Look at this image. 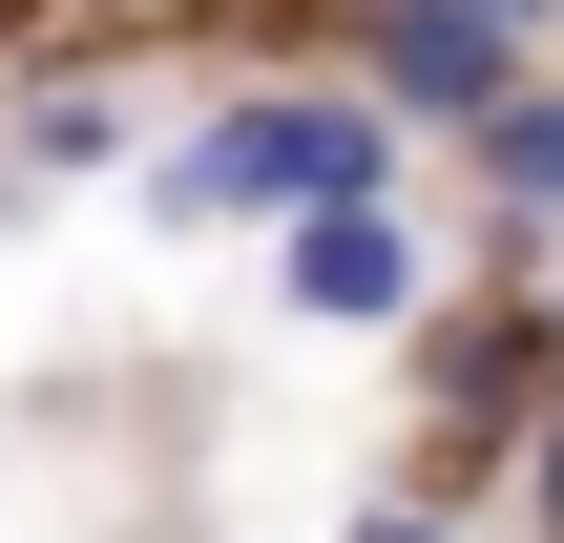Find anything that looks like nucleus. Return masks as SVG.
<instances>
[{
  "label": "nucleus",
  "mask_w": 564,
  "mask_h": 543,
  "mask_svg": "<svg viewBox=\"0 0 564 543\" xmlns=\"http://www.w3.org/2000/svg\"><path fill=\"white\" fill-rule=\"evenodd\" d=\"M377 188H398V126H377L356 84H251V105H209V126L147 167L167 230H209V209H272V230H293V209H377Z\"/></svg>",
  "instance_id": "obj_1"
},
{
  "label": "nucleus",
  "mask_w": 564,
  "mask_h": 543,
  "mask_svg": "<svg viewBox=\"0 0 564 543\" xmlns=\"http://www.w3.org/2000/svg\"><path fill=\"white\" fill-rule=\"evenodd\" d=\"M419 293H440V251L398 230V188H377V209H293V230H272V314H314V335H398Z\"/></svg>",
  "instance_id": "obj_2"
},
{
  "label": "nucleus",
  "mask_w": 564,
  "mask_h": 543,
  "mask_svg": "<svg viewBox=\"0 0 564 543\" xmlns=\"http://www.w3.org/2000/svg\"><path fill=\"white\" fill-rule=\"evenodd\" d=\"M377 84H398L419 126H502V105H523V21H502V0H377Z\"/></svg>",
  "instance_id": "obj_3"
},
{
  "label": "nucleus",
  "mask_w": 564,
  "mask_h": 543,
  "mask_svg": "<svg viewBox=\"0 0 564 543\" xmlns=\"http://www.w3.org/2000/svg\"><path fill=\"white\" fill-rule=\"evenodd\" d=\"M481 188H502L523 230H564V84H523V105L481 126Z\"/></svg>",
  "instance_id": "obj_4"
},
{
  "label": "nucleus",
  "mask_w": 564,
  "mask_h": 543,
  "mask_svg": "<svg viewBox=\"0 0 564 543\" xmlns=\"http://www.w3.org/2000/svg\"><path fill=\"white\" fill-rule=\"evenodd\" d=\"M356 543H440V523H419V502H398V523H356Z\"/></svg>",
  "instance_id": "obj_5"
},
{
  "label": "nucleus",
  "mask_w": 564,
  "mask_h": 543,
  "mask_svg": "<svg viewBox=\"0 0 564 543\" xmlns=\"http://www.w3.org/2000/svg\"><path fill=\"white\" fill-rule=\"evenodd\" d=\"M544 481H564V377H544Z\"/></svg>",
  "instance_id": "obj_6"
}]
</instances>
